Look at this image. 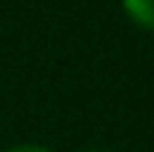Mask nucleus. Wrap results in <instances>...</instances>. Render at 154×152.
<instances>
[{"label":"nucleus","instance_id":"obj_1","mask_svg":"<svg viewBox=\"0 0 154 152\" xmlns=\"http://www.w3.org/2000/svg\"><path fill=\"white\" fill-rule=\"evenodd\" d=\"M123 9L140 29L154 32V0H123Z\"/></svg>","mask_w":154,"mask_h":152},{"label":"nucleus","instance_id":"obj_2","mask_svg":"<svg viewBox=\"0 0 154 152\" xmlns=\"http://www.w3.org/2000/svg\"><path fill=\"white\" fill-rule=\"evenodd\" d=\"M3 152H51V149L40 147V144H17V147H9V149H3Z\"/></svg>","mask_w":154,"mask_h":152},{"label":"nucleus","instance_id":"obj_3","mask_svg":"<svg viewBox=\"0 0 154 152\" xmlns=\"http://www.w3.org/2000/svg\"><path fill=\"white\" fill-rule=\"evenodd\" d=\"M83 152H103V149H83Z\"/></svg>","mask_w":154,"mask_h":152}]
</instances>
